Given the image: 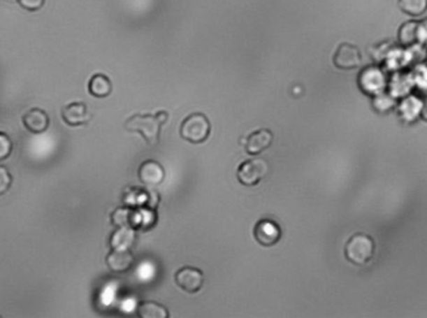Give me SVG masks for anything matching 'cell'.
Returning a JSON list of instances; mask_svg holds the SVG:
<instances>
[{"label": "cell", "mask_w": 427, "mask_h": 318, "mask_svg": "<svg viewBox=\"0 0 427 318\" xmlns=\"http://www.w3.org/2000/svg\"><path fill=\"white\" fill-rule=\"evenodd\" d=\"M20 6L28 12H36L44 6L45 0H18Z\"/></svg>", "instance_id": "7402d4cb"}, {"label": "cell", "mask_w": 427, "mask_h": 318, "mask_svg": "<svg viewBox=\"0 0 427 318\" xmlns=\"http://www.w3.org/2000/svg\"><path fill=\"white\" fill-rule=\"evenodd\" d=\"M134 254L130 250H113L106 256V265L114 273H126L134 266Z\"/></svg>", "instance_id": "8fae6325"}, {"label": "cell", "mask_w": 427, "mask_h": 318, "mask_svg": "<svg viewBox=\"0 0 427 318\" xmlns=\"http://www.w3.org/2000/svg\"><path fill=\"white\" fill-rule=\"evenodd\" d=\"M419 36H420V23H417L415 20L406 22L398 29V41L403 47L414 45L419 41Z\"/></svg>", "instance_id": "2e32d148"}, {"label": "cell", "mask_w": 427, "mask_h": 318, "mask_svg": "<svg viewBox=\"0 0 427 318\" xmlns=\"http://www.w3.org/2000/svg\"><path fill=\"white\" fill-rule=\"evenodd\" d=\"M169 120L168 111L160 110L157 114H135L125 122V130L129 133H139L147 144L155 146L159 144L161 127Z\"/></svg>", "instance_id": "6da1fadb"}, {"label": "cell", "mask_w": 427, "mask_h": 318, "mask_svg": "<svg viewBox=\"0 0 427 318\" xmlns=\"http://www.w3.org/2000/svg\"><path fill=\"white\" fill-rule=\"evenodd\" d=\"M254 238L263 247H271L280 241L282 231L277 222L269 219H261L254 227Z\"/></svg>", "instance_id": "52a82bcc"}, {"label": "cell", "mask_w": 427, "mask_h": 318, "mask_svg": "<svg viewBox=\"0 0 427 318\" xmlns=\"http://www.w3.org/2000/svg\"><path fill=\"white\" fill-rule=\"evenodd\" d=\"M22 120L25 129L31 133H45L50 125V119L47 111L41 110L39 108L27 111Z\"/></svg>", "instance_id": "4fadbf2b"}, {"label": "cell", "mask_w": 427, "mask_h": 318, "mask_svg": "<svg viewBox=\"0 0 427 318\" xmlns=\"http://www.w3.org/2000/svg\"><path fill=\"white\" fill-rule=\"evenodd\" d=\"M375 249L374 238L365 232H356L346 243V260L355 266H363L372 260Z\"/></svg>", "instance_id": "7a4b0ae2"}, {"label": "cell", "mask_w": 427, "mask_h": 318, "mask_svg": "<svg viewBox=\"0 0 427 318\" xmlns=\"http://www.w3.org/2000/svg\"><path fill=\"white\" fill-rule=\"evenodd\" d=\"M88 89L89 93L93 95L94 98H106L112 94V81L104 74H95L89 80Z\"/></svg>", "instance_id": "5bb4252c"}, {"label": "cell", "mask_w": 427, "mask_h": 318, "mask_svg": "<svg viewBox=\"0 0 427 318\" xmlns=\"http://www.w3.org/2000/svg\"><path fill=\"white\" fill-rule=\"evenodd\" d=\"M13 143L12 139L6 133L0 131V161L6 160L12 155Z\"/></svg>", "instance_id": "ffe728a7"}, {"label": "cell", "mask_w": 427, "mask_h": 318, "mask_svg": "<svg viewBox=\"0 0 427 318\" xmlns=\"http://www.w3.org/2000/svg\"><path fill=\"white\" fill-rule=\"evenodd\" d=\"M134 210L129 208H117L112 214V224L115 227H134Z\"/></svg>", "instance_id": "ac0fdd59"}, {"label": "cell", "mask_w": 427, "mask_h": 318, "mask_svg": "<svg viewBox=\"0 0 427 318\" xmlns=\"http://www.w3.org/2000/svg\"><path fill=\"white\" fill-rule=\"evenodd\" d=\"M385 85V76L380 70L374 66H370L363 70L359 76V87H361L363 93H380Z\"/></svg>", "instance_id": "30bf717a"}, {"label": "cell", "mask_w": 427, "mask_h": 318, "mask_svg": "<svg viewBox=\"0 0 427 318\" xmlns=\"http://www.w3.org/2000/svg\"><path fill=\"white\" fill-rule=\"evenodd\" d=\"M138 176L141 182L145 185L158 186L164 181L165 170L158 161L147 160L141 164Z\"/></svg>", "instance_id": "7c38bea8"}, {"label": "cell", "mask_w": 427, "mask_h": 318, "mask_svg": "<svg viewBox=\"0 0 427 318\" xmlns=\"http://www.w3.org/2000/svg\"><path fill=\"white\" fill-rule=\"evenodd\" d=\"M398 8L410 17H421L427 10V0H398Z\"/></svg>", "instance_id": "d6986e66"}, {"label": "cell", "mask_w": 427, "mask_h": 318, "mask_svg": "<svg viewBox=\"0 0 427 318\" xmlns=\"http://www.w3.org/2000/svg\"><path fill=\"white\" fill-rule=\"evenodd\" d=\"M175 284L187 294H198L204 286V273L199 268L184 266L175 272Z\"/></svg>", "instance_id": "8992f818"}, {"label": "cell", "mask_w": 427, "mask_h": 318, "mask_svg": "<svg viewBox=\"0 0 427 318\" xmlns=\"http://www.w3.org/2000/svg\"><path fill=\"white\" fill-rule=\"evenodd\" d=\"M13 178L8 168L0 165V195H4L12 186Z\"/></svg>", "instance_id": "44dd1931"}, {"label": "cell", "mask_w": 427, "mask_h": 318, "mask_svg": "<svg viewBox=\"0 0 427 318\" xmlns=\"http://www.w3.org/2000/svg\"><path fill=\"white\" fill-rule=\"evenodd\" d=\"M333 62L338 69L350 71L357 69L361 65L363 55L356 45L350 43H341L335 52Z\"/></svg>", "instance_id": "5b68a950"}, {"label": "cell", "mask_w": 427, "mask_h": 318, "mask_svg": "<svg viewBox=\"0 0 427 318\" xmlns=\"http://www.w3.org/2000/svg\"><path fill=\"white\" fill-rule=\"evenodd\" d=\"M211 133L210 120L203 113H193L182 120L180 136L190 144H203Z\"/></svg>", "instance_id": "3957f363"}, {"label": "cell", "mask_w": 427, "mask_h": 318, "mask_svg": "<svg viewBox=\"0 0 427 318\" xmlns=\"http://www.w3.org/2000/svg\"><path fill=\"white\" fill-rule=\"evenodd\" d=\"M269 165L263 159H250L241 162L238 168L236 178L241 185L255 186L268 175Z\"/></svg>", "instance_id": "277c9868"}, {"label": "cell", "mask_w": 427, "mask_h": 318, "mask_svg": "<svg viewBox=\"0 0 427 318\" xmlns=\"http://www.w3.org/2000/svg\"><path fill=\"white\" fill-rule=\"evenodd\" d=\"M135 243V231L133 227H117L110 238L113 250H130Z\"/></svg>", "instance_id": "9a60e30c"}, {"label": "cell", "mask_w": 427, "mask_h": 318, "mask_svg": "<svg viewBox=\"0 0 427 318\" xmlns=\"http://www.w3.org/2000/svg\"><path fill=\"white\" fill-rule=\"evenodd\" d=\"M274 141V133L269 129H259L256 131L250 133L245 139V151L252 155L256 157L261 152L268 150Z\"/></svg>", "instance_id": "ba28073f"}, {"label": "cell", "mask_w": 427, "mask_h": 318, "mask_svg": "<svg viewBox=\"0 0 427 318\" xmlns=\"http://www.w3.org/2000/svg\"><path fill=\"white\" fill-rule=\"evenodd\" d=\"M138 316L140 318H169L166 307L155 301H141L138 305Z\"/></svg>", "instance_id": "e0dca14e"}, {"label": "cell", "mask_w": 427, "mask_h": 318, "mask_svg": "<svg viewBox=\"0 0 427 318\" xmlns=\"http://www.w3.org/2000/svg\"><path fill=\"white\" fill-rule=\"evenodd\" d=\"M61 117L65 124L69 127H82V125H87L90 122L92 114L89 113L88 106L84 103L74 101L71 104L65 105L64 108L61 109Z\"/></svg>", "instance_id": "9c48e42d"}]
</instances>
